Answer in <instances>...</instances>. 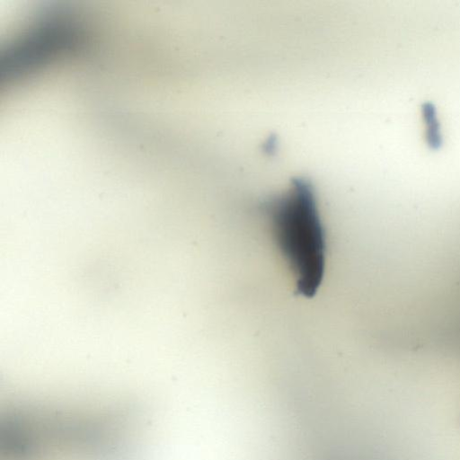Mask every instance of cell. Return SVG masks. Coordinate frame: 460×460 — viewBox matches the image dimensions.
Listing matches in <instances>:
<instances>
[{
	"mask_svg": "<svg viewBox=\"0 0 460 460\" xmlns=\"http://www.w3.org/2000/svg\"><path fill=\"white\" fill-rule=\"evenodd\" d=\"M296 279V292L314 296L325 272L326 235L310 180L297 176L282 193L260 205Z\"/></svg>",
	"mask_w": 460,
	"mask_h": 460,
	"instance_id": "obj_1",
	"label": "cell"
}]
</instances>
